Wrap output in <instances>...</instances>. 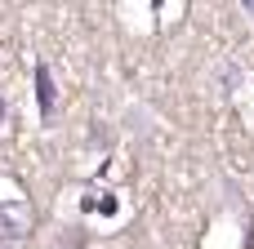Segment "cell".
<instances>
[{"label": "cell", "instance_id": "cell-1", "mask_svg": "<svg viewBox=\"0 0 254 249\" xmlns=\"http://www.w3.org/2000/svg\"><path fill=\"white\" fill-rule=\"evenodd\" d=\"M246 4H250V13H254V0H246Z\"/></svg>", "mask_w": 254, "mask_h": 249}]
</instances>
